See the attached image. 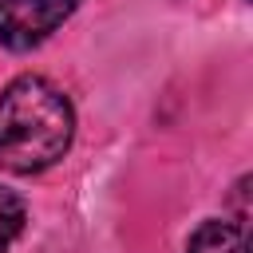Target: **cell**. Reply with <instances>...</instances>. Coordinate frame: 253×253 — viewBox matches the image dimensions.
I'll return each instance as SVG.
<instances>
[{
  "instance_id": "cell-1",
  "label": "cell",
  "mask_w": 253,
  "mask_h": 253,
  "mask_svg": "<svg viewBox=\"0 0 253 253\" xmlns=\"http://www.w3.org/2000/svg\"><path fill=\"white\" fill-rule=\"evenodd\" d=\"M75 134L67 95L43 75H20L0 91V166L36 174L59 162Z\"/></svg>"
},
{
  "instance_id": "cell-2",
  "label": "cell",
  "mask_w": 253,
  "mask_h": 253,
  "mask_svg": "<svg viewBox=\"0 0 253 253\" xmlns=\"http://www.w3.org/2000/svg\"><path fill=\"white\" fill-rule=\"evenodd\" d=\"M79 0H0V43L12 51H28L43 43Z\"/></svg>"
},
{
  "instance_id": "cell-3",
  "label": "cell",
  "mask_w": 253,
  "mask_h": 253,
  "mask_svg": "<svg viewBox=\"0 0 253 253\" xmlns=\"http://www.w3.org/2000/svg\"><path fill=\"white\" fill-rule=\"evenodd\" d=\"M186 253H249L245 249V229L237 221H202L190 237V249Z\"/></svg>"
},
{
  "instance_id": "cell-4",
  "label": "cell",
  "mask_w": 253,
  "mask_h": 253,
  "mask_svg": "<svg viewBox=\"0 0 253 253\" xmlns=\"http://www.w3.org/2000/svg\"><path fill=\"white\" fill-rule=\"evenodd\" d=\"M24 221H28L24 202H20L12 190H4V186H0V253H8V249H12V241L24 233Z\"/></svg>"
}]
</instances>
